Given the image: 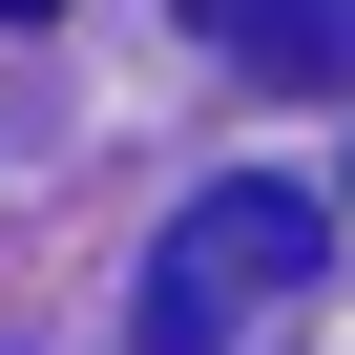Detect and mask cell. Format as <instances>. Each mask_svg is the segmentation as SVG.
<instances>
[{"label":"cell","instance_id":"cell-1","mask_svg":"<svg viewBox=\"0 0 355 355\" xmlns=\"http://www.w3.org/2000/svg\"><path fill=\"white\" fill-rule=\"evenodd\" d=\"M334 251L313 189H272V167H230V189H189V230L146 251V355H251V313Z\"/></svg>","mask_w":355,"mask_h":355},{"label":"cell","instance_id":"cell-2","mask_svg":"<svg viewBox=\"0 0 355 355\" xmlns=\"http://www.w3.org/2000/svg\"><path fill=\"white\" fill-rule=\"evenodd\" d=\"M189 42L251 84H355V0H189Z\"/></svg>","mask_w":355,"mask_h":355},{"label":"cell","instance_id":"cell-3","mask_svg":"<svg viewBox=\"0 0 355 355\" xmlns=\"http://www.w3.org/2000/svg\"><path fill=\"white\" fill-rule=\"evenodd\" d=\"M0 21H63V0H0Z\"/></svg>","mask_w":355,"mask_h":355}]
</instances>
